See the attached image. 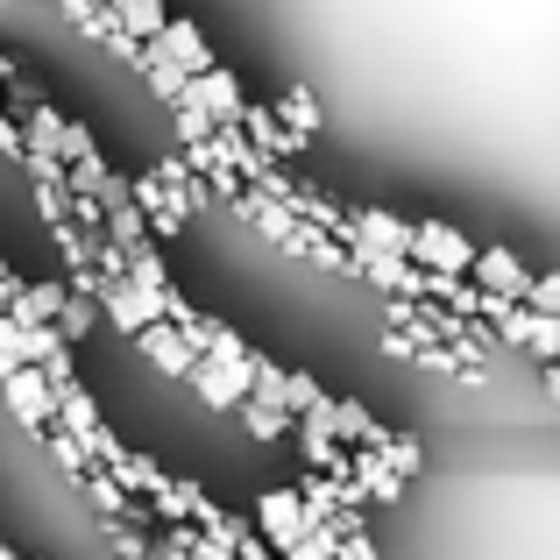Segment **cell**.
Returning a JSON list of instances; mask_svg holds the SVG:
<instances>
[{
    "mask_svg": "<svg viewBox=\"0 0 560 560\" xmlns=\"http://www.w3.org/2000/svg\"><path fill=\"white\" fill-rule=\"evenodd\" d=\"M43 440H50V454H57V462H65V476H79V482H85V476H93V468H100L93 454H85V440H79V433H65V425H50V433H43Z\"/></svg>",
    "mask_w": 560,
    "mask_h": 560,
    "instance_id": "17",
    "label": "cell"
},
{
    "mask_svg": "<svg viewBox=\"0 0 560 560\" xmlns=\"http://www.w3.org/2000/svg\"><path fill=\"white\" fill-rule=\"evenodd\" d=\"M525 305H533V313H547V319H560V270H539L533 291H525Z\"/></svg>",
    "mask_w": 560,
    "mask_h": 560,
    "instance_id": "18",
    "label": "cell"
},
{
    "mask_svg": "<svg viewBox=\"0 0 560 560\" xmlns=\"http://www.w3.org/2000/svg\"><path fill=\"white\" fill-rule=\"evenodd\" d=\"M136 341H142V355H150L156 370H171V376H191V370H199V355L185 348V334H178V327H164V319H150Z\"/></svg>",
    "mask_w": 560,
    "mask_h": 560,
    "instance_id": "12",
    "label": "cell"
},
{
    "mask_svg": "<svg viewBox=\"0 0 560 560\" xmlns=\"http://www.w3.org/2000/svg\"><path fill=\"white\" fill-rule=\"evenodd\" d=\"M107 14H114V22H121L136 43H156V36H164V22H171L164 0H107Z\"/></svg>",
    "mask_w": 560,
    "mask_h": 560,
    "instance_id": "13",
    "label": "cell"
},
{
    "mask_svg": "<svg viewBox=\"0 0 560 560\" xmlns=\"http://www.w3.org/2000/svg\"><path fill=\"white\" fill-rule=\"evenodd\" d=\"M0 390H8V411L28 425V433H50V425H57V405H50V383H43V370H28V362H22V370L0 376Z\"/></svg>",
    "mask_w": 560,
    "mask_h": 560,
    "instance_id": "5",
    "label": "cell"
},
{
    "mask_svg": "<svg viewBox=\"0 0 560 560\" xmlns=\"http://www.w3.org/2000/svg\"><path fill=\"white\" fill-rule=\"evenodd\" d=\"M142 71H150V85L171 100V107H178V100H191V71H178L164 50H156V43H142Z\"/></svg>",
    "mask_w": 560,
    "mask_h": 560,
    "instance_id": "15",
    "label": "cell"
},
{
    "mask_svg": "<svg viewBox=\"0 0 560 560\" xmlns=\"http://www.w3.org/2000/svg\"><path fill=\"white\" fill-rule=\"evenodd\" d=\"M468 284H476V291H497V299H518V305H525V291H533V270H525V262L511 256L504 242H497V248H476V262H468Z\"/></svg>",
    "mask_w": 560,
    "mask_h": 560,
    "instance_id": "6",
    "label": "cell"
},
{
    "mask_svg": "<svg viewBox=\"0 0 560 560\" xmlns=\"http://www.w3.org/2000/svg\"><path fill=\"white\" fill-rule=\"evenodd\" d=\"M171 114H178V136H185V150H191V142H206V136H213V121H206V114L191 107V100H178Z\"/></svg>",
    "mask_w": 560,
    "mask_h": 560,
    "instance_id": "20",
    "label": "cell"
},
{
    "mask_svg": "<svg viewBox=\"0 0 560 560\" xmlns=\"http://www.w3.org/2000/svg\"><path fill=\"white\" fill-rule=\"evenodd\" d=\"M8 370H22V348H14V319L0 313V376H8Z\"/></svg>",
    "mask_w": 560,
    "mask_h": 560,
    "instance_id": "21",
    "label": "cell"
},
{
    "mask_svg": "<svg viewBox=\"0 0 560 560\" xmlns=\"http://www.w3.org/2000/svg\"><path fill=\"white\" fill-rule=\"evenodd\" d=\"M348 482L362 490V504H397V497H405V476L370 447H348Z\"/></svg>",
    "mask_w": 560,
    "mask_h": 560,
    "instance_id": "8",
    "label": "cell"
},
{
    "mask_svg": "<svg viewBox=\"0 0 560 560\" xmlns=\"http://www.w3.org/2000/svg\"><path fill=\"white\" fill-rule=\"evenodd\" d=\"M191 107H199L213 128H234V121H242V107H248V93H242V79H234L228 65H213V71L191 79Z\"/></svg>",
    "mask_w": 560,
    "mask_h": 560,
    "instance_id": "7",
    "label": "cell"
},
{
    "mask_svg": "<svg viewBox=\"0 0 560 560\" xmlns=\"http://www.w3.org/2000/svg\"><path fill=\"white\" fill-rule=\"evenodd\" d=\"M539 370H547V390L560 397V362H539Z\"/></svg>",
    "mask_w": 560,
    "mask_h": 560,
    "instance_id": "22",
    "label": "cell"
},
{
    "mask_svg": "<svg viewBox=\"0 0 560 560\" xmlns=\"http://www.w3.org/2000/svg\"><path fill=\"white\" fill-rule=\"evenodd\" d=\"M191 383H199L206 405H228V411H242V397H248V370H220V362H199Z\"/></svg>",
    "mask_w": 560,
    "mask_h": 560,
    "instance_id": "14",
    "label": "cell"
},
{
    "mask_svg": "<svg viewBox=\"0 0 560 560\" xmlns=\"http://www.w3.org/2000/svg\"><path fill=\"white\" fill-rule=\"evenodd\" d=\"M156 50H164V57H171V65H178V71H191V79L220 65V57H213V43H206L199 28L185 22V14H171V22H164V36H156Z\"/></svg>",
    "mask_w": 560,
    "mask_h": 560,
    "instance_id": "11",
    "label": "cell"
},
{
    "mask_svg": "<svg viewBox=\"0 0 560 560\" xmlns=\"http://www.w3.org/2000/svg\"><path fill=\"white\" fill-rule=\"evenodd\" d=\"M248 525H256V539H262L270 553H291V547L305 539V525H313V518H305V497H299V490H262V497H256V518H248Z\"/></svg>",
    "mask_w": 560,
    "mask_h": 560,
    "instance_id": "3",
    "label": "cell"
},
{
    "mask_svg": "<svg viewBox=\"0 0 560 560\" xmlns=\"http://www.w3.org/2000/svg\"><path fill=\"white\" fill-rule=\"evenodd\" d=\"M341 248H376V256H405L411 262V220L405 213H383V206H348Z\"/></svg>",
    "mask_w": 560,
    "mask_h": 560,
    "instance_id": "2",
    "label": "cell"
},
{
    "mask_svg": "<svg viewBox=\"0 0 560 560\" xmlns=\"http://www.w3.org/2000/svg\"><path fill=\"white\" fill-rule=\"evenodd\" d=\"M93 313H107L121 334H142V327H150V305H142V291L128 284V277H100V284H93Z\"/></svg>",
    "mask_w": 560,
    "mask_h": 560,
    "instance_id": "9",
    "label": "cell"
},
{
    "mask_svg": "<svg viewBox=\"0 0 560 560\" xmlns=\"http://www.w3.org/2000/svg\"><path fill=\"white\" fill-rule=\"evenodd\" d=\"M411 262H419V270H440V277H468L476 242H468L454 220H411Z\"/></svg>",
    "mask_w": 560,
    "mask_h": 560,
    "instance_id": "1",
    "label": "cell"
},
{
    "mask_svg": "<svg viewBox=\"0 0 560 560\" xmlns=\"http://www.w3.org/2000/svg\"><path fill=\"white\" fill-rule=\"evenodd\" d=\"M0 560H22V553H8V547H0Z\"/></svg>",
    "mask_w": 560,
    "mask_h": 560,
    "instance_id": "23",
    "label": "cell"
},
{
    "mask_svg": "<svg viewBox=\"0 0 560 560\" xmlns=\"http://www.w3.org/2000/svg\"><path fill=\"white\" fill-rule=\"evenodd\" d=\"M128 199H136V213H142V228H150V242H171V234L185 228V213H191V206H185L164 178H156V171H142V178L128 185Z\"/></svg>",
    "mask_w": 560,
    "mask_h": 560,
    "instance_id": "4",
    "label": "cell"
},
{
    "mask_svg": "<svg viewBox=\"0 0 560 560\" xmlns=\"http://www.w3.org/2000/svg\"><path fill=\"white\" fill-rule=\"evenodd\" d=\"M234 128H242V136L256 142V150L270 156V164H284V156H299V150H305V142L291 136L284 121H277V107H256V100H248V107H242V121H234Z\"/></svg>",
    "mask_w": 560,
    "mask_h": 560,
    "instance_id": "10",
    "label": "cell"
},
{
    "mask_svg": "<svg viewBox=\"0 0 560 560\" xmlns=\"http://www.w3.org/2000/svg\"><path fill=\"white\" fill-rule=\"evenodd\" d=\"M383 462H390L397 476H419V468H425V447H419V440H405V433H390V447H383Z\"/></svg>",
    "mask_w": 560,
    "mask_h": 560,
    "instance_id": "19",
    "label": "cell"
},
{
    "mask_svg": "<svg viewBox=\"0 0 560 560\" xmlns=\"http://www.w3.org/2000/svg\"><path fill=\"white\" fill-rule=\"evenodd\" d=\"M277 121H284V128H291L299 142H313V128H319V100L305 93V85H291V93L277 100Z\"/></svg>",
    "mask_w": 560,
    "mask_h": 560,
    "instance_id": "16",
    "label": "cell"
}]
</instances>
